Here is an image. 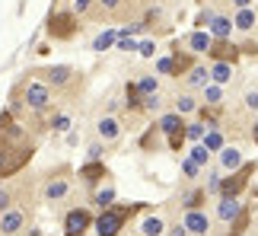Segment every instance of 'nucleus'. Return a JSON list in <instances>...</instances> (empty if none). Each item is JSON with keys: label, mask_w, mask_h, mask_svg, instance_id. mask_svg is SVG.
Wrapping results in <instances>:
<instances>
[{"label": "nucleus", "mask_w": 258, "mask_h": 236, "mask_svg": "<svg viewBox=\"0 0 258 236\" xmlns=\"http://www.w3.org/2000/svg\"><path fill=\"white\" fill-rule=\"evenodd\" d=\"M141 208L144 204H108V208H102V214L96 217V233L99 236H118L121 227H124V220L134 217Z\"/></svg>", "instance_id": "1"}, {"label": "nucleus", "mask_w": 258, "mask_h": 236, "mask_svg": "<svg viewBox=\"0 0 258 236\" xmlns=\"http://www.w3.org/2000/svg\"><path fill=\"white\" fill-rule=\"evenodd\" d=\"M258 163H242L236 172H230L226 179L220 182V195H226V198H239V195L245 192V185H249V179L255 175Z\"/></svg>", "instance_id": "2"}, {"label": "nucleus", "mask_w": 258, "mask_h": 236, "mask_svg": "<svg viewBox=\"0 0 258 236\" xmlns=\"http://www.w3.org/2000/svg\"><path fill=\"white\" fill-rule=\"evenodd\" d=\"M77 29H80V26H77V16L74 13H51V19H48V35L61 38V42L74 38Z\"/></svg>", "instance_id": "3"}, {"label": "nucleus", "mask_w": 258, "mask_h": 236, "mask_svg": "<svg viewBox=\"0 0 258 236\" xmlns=\"http://www.w3.org/2000/svg\"><path fill=\"white\" fill-rule=\"evenodd\" d=\"M89 223H93V214H89L86 208L67 211V217H64V236H86Z\"/></svg>", "instance_id": "4"}, {"label": "nucleus", "mask_w": 258, "mask_h": 236, "mask_svg": "<svg viewBox=\"0 0 258 236\" xmlns=\"http://www.w3.org/2000/svg\"><path fill=\"white\" fill-rule=\"evenodd\" d=\"M214 57V61H223V64H236L239 61V54H242V48L239 45H233L230 38H214V45H211V51H207Z\"/></svg>", "instance_id": "5"}, {"label": "nucleus", "mask_w": 258, "mask_h": 236, "mask_svg": "<svg viewBox=\"0 0 258 236\" xmlns=\"http://www.w3.org/2000/svg\"><path fill=\"white\" fill-rule=\"evenodd\" d=\"M23 227H26V214L19 211V208L0 211V236H16Z\"/></svg>", "instance_id": "6"}, {"label": "nucleus", "mask_w": 258, "mask_h": 236, "mask_svg": "<svg viewBox=\"0 0 258 236\" xmlns=\"http://www.w3.org/2000/svg\"><path fill=\"white\" fill-rule=\"evenodd\" d=\"M26 102H29V109L42 112V109L51 105V93H48V86H42V83H26Z\"/></svg>", "instance_id": "7"}, {"label": "nucleus", "mask_w": 258, "mask_h": 236, "mask_svg": "<svg viewBox=\"0 0 258 236\" xmlns=\"http://www.w3.org/2000/svg\"><path fill=\"white\" fill-rule=\"evenodd\" d=\"M182 223H185V230L195 233V236H207V233H211V220H207V214H201V211H188Z\"/></svg>", "instance_id": "8"}, {"label": "nucleus", "mask_w": 258, "mask_h": 236, "mask_svg": "<svg viewBox=\"0 0 258 236\" xmlns=\"http://www.w3.org/2000/svg\"><path fill=\"white\" fill-rule=\"evenodd\" d=\"M242 214V204H239V198H226V195H220V204H217V220H236Z\"/></svg>", "instance_id": "9"}, {"label": "nucleus", "mask_w": 258, "mask_h": 236, "mask_svg": "<svg viewBox=\"0 0 258 236\" xmlns=\"http://www.w3.org/2000/svg\"><path fill=\"white\" fill-rule=\"evenodd\" d=\"M96 131H99V137H102V141H118V137H121V125L115 122V118H99V125H96Z\"/></svg>", "instance_id": "10"}, {"label": "nucleus", "mask_w": 258, "mask_h": 236, "mask_svg": "<svg viewBox=\"0 0 258 236\" xmlns=\"http://www.w3.org/2000/svg\"><path fill=\"white\" fill-rule=\"evenodd\" d=\"M211 45H214V35L211 32H201V29H198V32L188 35V48L198 51V54H207V51H211Z\"/></svg>", "instance_id": "11"}, {"label": "nucleus", "mask_w": 258, "mask_h": 236, "mask_svg": "<svg viewBox=\"0 0 258 236\" xmlns=\"http://www.w3.org/2000/svg\"><path fill=\"white\" fill-rule=\"evenodd\" d=\"M220 166L226 172H236L242 166V153L236 150V147H223V150H220Z\"/></svg>", "instance_id": "12"}, {"label": "nucleus", "mask_w": 258, "mask_h": 236, "mask_svg": "<svg viewBox=\"0 0 258 236\" xmlns=\"http://www.w3.org/2000/svg\"><path fill=\"white\" fill-rule=\"evenodd\" d=\"M207 26H211V35H214V38H230V35H233V29H236V26H233V19H226V16H214Z\"/></svg>", "instance_id": "13"}, {"label": "nucleus", "mask_w": 258, "mask_h": 236, "mask_svg": "<svg viewBox=\"0 0 258 236\" xmlns=\"http://www.w3.org/2000/svg\"><path fill=\"white\" fill-rule=\"evenodd\" d=\"M160 131L163 134H182L185 131V125H182V115H178V112H169V115H163L160 118Z\"/></svg>", "instance_id": "14"}, {"label": "nucleus", "mask_w": 258, "mask_h": 236, "mask_svg": "<svg viewBox=\"0 0 258 236\" xmlns=\"http://www.w3.org/2000/svg\"><path fill=\"white\" fill-rule=\"evenodd\" d=\"M207 80H211V71H207L204 64H195L191 71L185 74V83H188V86H201V90H204V86H207Z\"/></svg>", "instance_id": "15"}, {"label": "nucleus", "mask_w": 258, "mask_h": 236, "mask_svg": "<svg viewBox=\"0 0 258 236\" xmlns=\"http://www.w3.org/2000/svg\"><path fill=\"white\" fill-rule=\"evenodd\" d=\"M211 80H214L217 86H223V83H230V80H233V64H223V61H214V67H211Z\"/></svg>", "instance_id": "16"}, {"label": "nucleus", "mask_w": 258, "mask_h": 236, "mask_svg": "<svg viewBox=\"0 0 258 236\" xmlns=\"http://www.w3.org/2000/svg\"><path fill=\"white\" fill-rule=\"evenodd\" d=\"M255 23H258V16L252 13L249 7H242L239 13H236V19H233V26H236V29H242V32H252V29H255Z\"/></svg>", "instance_id": "17"}, {"label": "nucleus", "mask_w": 258, "mask_h": 236, "mask_svg": "<svg viewBox=\"0 0 258 236\" xmlns=\"http://www.w3.org/2000/svg\"><path fill=\"white\" fill-rule=\"evenodd\" d=\"M141 233H144V236H163V233H166V223H163V217H156V214H150V217H144V223H141Z\"/></svg>", "instance_id": "18"}, {"label": "nucleus", "mask_w": 258, "mask_h": 236, "mask_svg": "<svg viewBox=\"0 0 258 236\" xmlns=\"http://www.w3.org/2000/svg\"><path fill=\"white\" fill-rule=\"evenodd\" d=\"M80 175H83V179H89V185H96V182L105 179V166L99 163V160H93V163H86L83 169H80Z\"/></svg>", "instance_id": "19"}, {"label": "nucleus", "mask_w": 258, "mask_h": 236, "mask_svg": "<svg viewBox=\"0 0 258 236\" xmlns=\"http://www.w3.org/2000/svg\"><path fill=\"white\" fill-rule=\"evenodd\" d=\"M67 189H71V182H64V179H51L45 185V198L48 201H57V198H64Z\"/></svg>", "instance_id": "20"}, {"label": "nucleus", "mask_w": 258, "mask_h": 236, "mask_svg": "<svg viewBox=\"0 0 258 236\" xmlns=\"http://www.w3.org/2000/svg\"><path fill=\"white\" fill-rule=\"evenodd\" d=\"M195 67V57L191 54H172V77H182Z\"/></svg>", "instance_id": "21"}, {"label": "nucleus", "mask_w": 258, "mask_h": 236, "mask_svg": "<svg viewBox=\"0 0 258 236\" xmlns=\"http://www.w3.org/2000/svg\"><path fill=\"white\" fill-rule=\"evenodd\" d=\"M71 77H74V71H71V67H51V71H48V83H54V86H64L67 80H71Z\"/></svg>", "instance_id": "22"}, {"label": "nucleus", "mask_w": 258, "mask_h": 236, "mask_svg": "<svg viewBox=\"0 0 258 236\" xmlns=\"http://www.w3.org/2000/svg\"><path fill=\"white\" fill-rule=\"evenodd\" d=\"M115 42H118V29H108V32H102V35L93 42V48H96V51H105V48L115 45Z\"/></svg>", "instance_id": "23"}, {"label": "nucleus", "mask_w": 258, "mask_h": 236, "mask_svg": "<svg viewBox=\"0 0 258 236\" xmlns=\"http://www.w3.org/2000/svg\"><path fill=\"white\" fill-rule=\"evenodd\" d=\"M204 147H207L211 153L223 150V134H220V131H211V134H204Z\"/></svg>", "instance_id": "24"}, {"label": "nucleus", "mask_w": 258, "mask_h": 236, "mask_svg": "<svg viewBox=\"0 0 258 236\" xmlns=\"http://www.w3.org/2000/svg\"><path fill=\"white\" fill-rule=\"evenodd\" d=\"M112 201H115V189H112V185H105V189L96 192V204H99V208H108Z\"/></svg>", "instance_id": "25"}, {"label": "nucleus", "mask_w": 258, "mask_h": 236, "mask_svg": "<svg viewBox=\"0 0 258 236\" xmlns=\"http://www.w3.org/2000/svg\"><path fill=\"white\" fill-rule=\"evenodd\" d=\"M137 90H141V96H153L156 93V77H141V80H137Z\"/></svg>", "instance_id": "26"}, {"label": "nucleus", "mask_w": 258, "mask_h": 236, "mask_svg": "<svg viewBox=\"0 0 258 236\" xmlns=\"http://www.w3.org/2000/svg\"><path fill=\"white\" fill-rule=\"evenodd\" d=\"M204 134H207V131H204L201 122H195V125L185 128V137H188V141H204Z\"/></svg>", "instance_id": "27"}, {"label": "nucleus", "mask_w": 258, "mask_h": 236, "mask_svg": "<svg viewBox=\"0 0 258 236\" xmlns=\"http://www.w3.org/2000/svg\"><path fill=\"white\" fill-rule=\"evenodd\" d=\"M175 112H178V115L195 112V99H191V96H178V99H175Z\"/></svg>", "instance_id": "28"}, {"label": "nucleus", "mask_w": 258, "mask_h": 236, "mask_svg": "<svg viewBox=\"0 0 258 236\" xmlns=\"http://www.w3.org/2000/svg\"><path fill=\"white\" fill-rule=\"evenodd\" d=\"M191 160H195L198 166H204L207 160H211V150H207L204 144H201V147H195V150H191Z\"/></svg>", "instance_id": "29"}, {"label": "nucleus", "mask_w": 258, "mask_h": 236, "mask_svg": "<svg viewBox=\"0 0 258 236\" xmlns=\"http://www.w3.org/2000/svg\"><path fill=\"white\" fill-rule=\"evenodd\" d=\"M204 102H211V105H217L220 102V86H204Z\"/></svg>", "instance_id": "30"}, {"label": "nucleus", "mask_w": 258, "mask_h": 236, "mask_svg": "<svg viewBox=\"0 0 258 236\" xmlns=\"http://www.w3.org/2000/svg\"><path fill=\"white\" fill-rule=\"evenodd\" d=\"M198 169H201V166H198V163H195V160H191V156H188V160H185V163H182V172H185V175H188V179H195V175H198Z\"/></svg>", "instance_id": "31"}, {"label": "nucleus", "mask_w": 258, "mask_h": 236, "mask_svg": "<svg viewBox=\"0 0 258 236\" xmlns=\"http://www.w3.org/2000/svg\"><path fill=\"white\" fill-rule=\"evenodd\" d=\"M118 48H121V51H134L137 42H134L131 35H118Z\"/></svg>", "instance_id": "32"}, {"label": "nucleus", "mask_w": 258, "mask_h": 236, "mask_svg": "<svg viewBox=\"0 0 258 236\" xmlns=\"http://www.w3.org/2000/svg\"><path fill=\"white\" fill-rule=\"evenodd\" d=\"M245 105H249L252 112H258V90H249V93H245Z\"/></svg>", "instance_id": "33"}, {"label": "nucleus", "mask_w": 258, "mask_h": 236, "mask_svg": "<svg viewBox=\"0 0 258 236\" xmlns=\"http://www.w3.org/2000/svg\"><path fill=\"white\" fill-rule=\"evenodd\" d=\"M67 125H71V118H67V115H57L54 118V131H67Z\"/></svg>", "instance_id": "34"}, {"label": "nucleus", "mask_w": 258, "mask_h": 236, "mask_svg": "<svg viewBox=\"0 0 258 236\" xmlns=\"http://www.w3.org/2000/svg\"><path fill=\"white\" fill-rule=\"evenodd\" d=\"M169 236H188L185 223H172V227H169Z\"/></svg>", "instance_id": "35"}, {"label": "nucleus", "mask_w": 258, "mask_h": 236, "mask_svg": "<svg viewBox=\"0 0 258 236\" xmlns=\"http://www.w3.org/2000/svg\"><path fill=\"white\" fill-rule=\"evenodd\" d=\"M156 67H160V74H172V57H163Z\"/></svg>", "instance_id": "36"}, {"label": "nucleus", "mask_w": 258, "mask_h": 236, "mask_svg": "<svg viewBox=\"0 0 258 236\" xmlns=\"http://www.w3.org/2000/svg\"><path fill=\"white\" fill-rule=\"evenodd\" d=\"M89 4H93V0H77L74 10H77V13H89Z\"/></svg>", "instance_id": "37"}, {"label": "nucleus", "mask_w": 258, "mask_h": 236, "mask_svg": "<svg viewBox=\"0 0 258 236\" xmlns=\"http://www.w3.org/2000/svg\"><path fill=\"white\" fill-rule=\"evenodd\" d=\"M102 7L108 10V13H115V10H118V7H121V0H102Z\"/></svg>", "instance_id": "38"}, {"label": "nucleus", "mask_w": 258, "mask_h": 236, "mask_svg": "<svg viewBox=\"0 0 258 236\" xmlns=\"http://www.w3.org/2000/svg\"><path fill=\"white\" fill-rule=\"evenodd\" d=\"M7 208H10V195L0 192V211H7Z\"/></svg>", "instance_id": "39"}, {"label": "nucleus", "mask_w": 258, "mask_h": 236, "mask_svg": "<svg viewBox=\"0 0 258 236\" xmlns=\"http://www.w3.org/2000/svg\"><path fill=\"white\" fill-rule=\"evenodd\" d=\"M141 54H144V57H150V54H153V45H150V42H144V45H141Z\"/></svg>", "instance_id": "40"}, {"label": "nucleus", "mask_w": 258, "mask_h": 236, "mask_svg": "<svg viewBox=\"0 0 258 236\" xmlns=\"http://www.w3.org/2000/svg\"><path fill=\"white\" fill-rule=\"evenodd\" d=\"M233 4H236V10H242V7H249L252 0H233Z\"/></svg>", "instance_id": "41"}, {"label": "nucleus", "mask_w": 258, "mask_h": 236, "mask_svg": "<svg viewBox=\"0 0 258 236\" xmlns=\"http://www.w3.org/2000/svg\"><path fill=\"white\" fill-rule=\"evenodd\" d=\"M252 141L258 144V122H255V128H252Z\"/></svg>", "instance_id": "42"}, {"label": "nucleus", "mask_w": 258, "mask_h": 236, "mask_svg": "<svg viewBox=\"0 0 258 236\" xmlns=\"http://www.w3.org/2000/svg\"><path fill=\"white\" fill-rule=\"evenodd\" d=\"M230 236H236V233H230Z\"/></svg>", "instance_id": "43"}]
</instances>
